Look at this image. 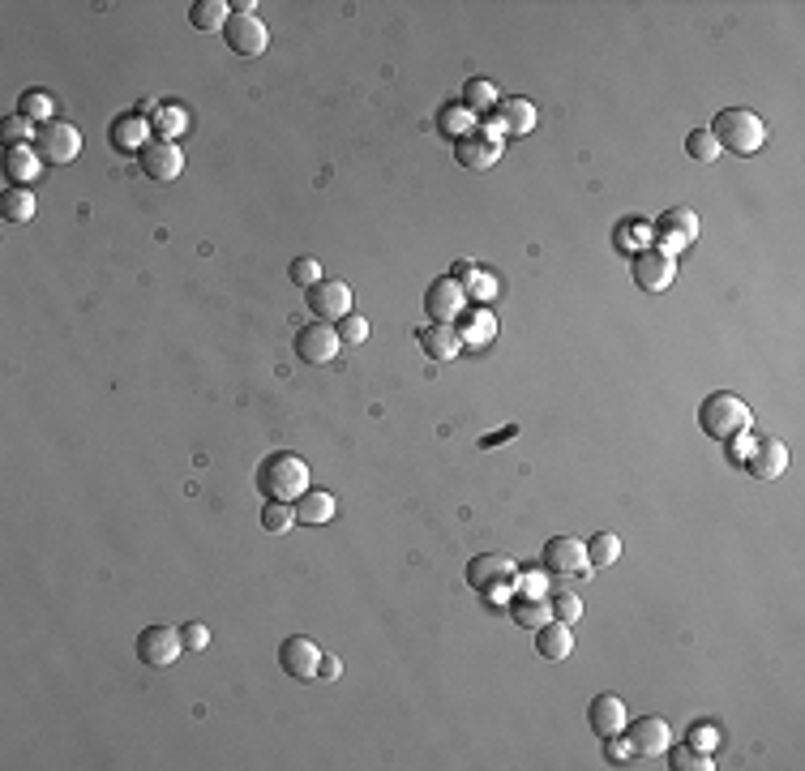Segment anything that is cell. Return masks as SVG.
<instances>
[{"label": "cell", "instance_id": "6da1fadb", "mask_svg": "<svg viewBox=\"0 0 805 771\" xmlns=\"http://www.w3.org/2000/svg\"><path fill=\"white\" fill-rule=\"evenodd\" d=\"M309 489H313L309 485V463L300 455H292V450H275V455H266L257 463V493H262L266 502L296 506Z\"/></svg>", "mask_w": 805, "mask_h": 771}, {"label": "cell", "instance_id": "7a4b0ae2", "mask_svg": "<svg viewBox=\"0 0 805 771\" xmlns=\"http://www.w3.org/2000/svg\"><path fill=\"white\" fill-rule=\"evenodd\" d=\"M711 138H716L720 150H733V155H754L767 142V125L763 116L750 108H724L716 120H711Z\"/></svg>", "mask_w": 805, "mask_h": 771}, {"label": "cell", "instance_id": "3957f363", "mask_svg": "<svg viewBox=\"0 0 805 771\" xmlns=\"http://www.w3.org/2000/svg\"><path fill=\"white\" fill-rule=\"evenodd\" d=\"M754 416L750 407L741 403L737 395H728V390H716V395H707L703 403H698V429H703L707 437H716V442H728V437L737 433H750Z\"/></svg>", "mask_w": 805, "mask_h": 771}, {"label": "cell", "instance_id": "277c9868", "mask_svg": "<svg viewBox=\"0 0 805 771\" xmlns=\"http://www.w3.org/2000/svg\"><path fill=\"white\" fill-rule=\"evenodd\" d=\"M39 150L43 163H52V168H60V163H73L82 150V133L69 125V120H48V125H39L35 142H30Z\"/></svg>", "mask_w": 805, "mask_h": 771}, {"label": "cell", "instance_id": "5b68a950", "mask_svg": "<svg viewBox=\"0 0 805 771\" xmlns=\"http://www.w3.org/2000/svg\"><path fill=\"white\" fill-rule=\"evenodd\" d=\"M138 168L146 180H159V185H172V180L185 172V150L167 138H150L142 150H138Z\"/></svg>", "mask_w": 805, "mask_h": 771}, {"label": "cell", "instance_id": "8992f818", "mask_svg": "<svg viewBox=\"0 0 805 771\" xmlns=\"http://www.w3.org/2000/svg\"><path fill=\"white\" fill-rule=\"evenodd\" d=\"M540 566L557 574V579H570V574H587V544L574 536H549L540 549Z\"/></svg>", "mask_w": 805, "mask_h": 771}, {"label": "cell", "instance_id": "52a82bcc", "mask_svg": "<svg viewBox=\"0 0 805 771\" xmlns=\"http://www.w3.org/2000/svg\"><path fill=\"white\" fill-rule=\"evenodd\" d=\"M138 660L150 664V669H167V664H176L180 652H185V639H180L176 626H146L138 634Z\"/></svg>", "mask_w": 805, "mask_h": 771}, {"label": "cell", "instance_id": "ba28073f", "mask_svg": "<svg viewBox=\"0 0 805 771\" xmlns=\"http://www.w3.org/2000/svg\"><path fill=\"white\" fill-rule=\"evenodd\" d=\"M305 305L317 322H339V317L352 313V287L343 279H322V283L305 287Z\"/></svg>", "mask_w": 805, "mask_h": 771}, {"label": "cell", "instance_id": "9c48e42d", "mask_svg": "<svg viewBox=\"0 0 805 771\" xmlns=\"http://www.w3.org/2000/svg\"><path fill=\"white\" fill-rule=\"evenodd\" d=\"M463 309H467V292H463V287L454 283L450 275L433 279L429 287H424V317H429V322L454 326V322L463 317Z\"/></svg>", "mask_w": 805, "mask_h": 771}, {"label": "cell", "instance_id": "30bf717a", "mask_svg": "<svg viewBox=\"0 0 805 771\" xmlns=\"http://www.w3.org/2000/svg\"><path fill=\"white\" fill-rule=\"evenodd\" d=\"M339 330L334 322H309L296 330V356L305 360V365H330L334 356H339Z\"/></svg>", "mask_w": 805, "mask_h": 771}, {"label": "cell", "instance_id": "8fae6325", "mask_svg": "<svg viewBox=\"0 0 805 771\" xmlns=\"http://www.w3.org/2000/svg\"><path fill=\"white\" fill-rule=\"evenodd\" d=\"M223 39H227V48H232L236 56H262L266 43H270V30H266V22L257 18V13H232L227 26H223Z\"/></svg>", "mask_w": 805, "mask_h": 771}, {"label": "cell", "instance_id": "7c38bea8", "mask_svg": "<svg viewBox=\"0 0 805 771\" xmlns=\"http://www.w3.org/2000/svg\"><path fill=\"white\" fill-rule=\"evenodd\" d=\"M621 733H626L630 750L643 754V759H660V754H668V746H673V729H668L664 716H639Z\"/></svg>", "mask_w": 805, "mask_h": 771}, {"label": "cell", "instance_id": "4fadbf2b", "mask_svg": "<svg viewBox=\"0 0 805 771\" xmlns=\"http://www.w3.org/2000/svg\"><path fill=\"white\" fill-rule=\"evenodd\" d=\"M630 275H634V283H639L643 292H664V287L677 279V257L660 253V249H643V253H634Z\"/></svg>", "mask_w": 805, "mask_h": 771}, {"label": "cell", "instance_id": "5bb4252c", "mask_svg": "<svg viewBox=\"0 0 805 771\" xmlns=\"http://www.w3.org/2000/svg\"><path fill=\"white\" fill-rule=\"evenodd\" d=\"M279 664L287 677H296V682H313L317 677V664H322V647L305 634H292V639H283L279 647Z\"/></svg>", "mask_w": 805, "mask_h": 771}, {"label": "cell", "instance_id": "9a60e30c", "mask_svg": "<svg viewBox=\"0 0 805 771\" xmlns=\"http://www.w3.org/2000/svg\"><path fill=\"white\" fill-rule=\"evenodd\" d=\"M656 236H660V253H681L690 245V240H698V215L690 206H673V210H664L660 215V223H656Z\"/></svg>", "mask_w": 805, "mask_h": 771}, {"label": "cell", "instance_id": "2e32d148", "mask_svg": "<svg viewBox=\"0 0 805 771\" xmlns=\"http://www.w3.org/2000/svg\"><path fill=\"white\" fill-rule=\"evenodd\" d=\"M626 724H630V716H626V703H621L617 694L604 690V694H596V699H591V707H587V729L596 733L600 742H604V737H617L621 729H626Z\"/></svg>", "mask_w": 805, "mask_h": 771}, {"label": "cell", "instance_id": "e0dca14e", "mask_svg": "<svg viewBox=\"0 0 805 771\" xmlns=\"http://www.w3.org/2000/svg\"><path fill=\"white\" fill-rule=\"evenodd\" d=\"M746 467H750L754 480H780L784 467H788V446L780 442V437H763V442L750 446Z\"/></svg>", "mask_w": 805, "mask_h": 771}, {"label": "cell", "instance_id": "ac0fdd59", "mask_svg": "<svg viewBox=\"0 0 805 771\" xmlns=\"http://www.w3.org/2000/svg\"><path fill=\"white\" fill-rule=\"evenodd\" d=\"M454 159H459V168L484 172V168H493V163L501 159V142L484 138V133L476 129V133H467V138H459V142H454Z\"/></svg>", "mask_w": 805, "mask_h": 771}, {"label": "cell", "instance_id": "d6986e66", "mask_svg": "<svg viewBox=\"0 0 805 771\" xmlns=\"http://www.w3.org/2000/svg\"><path fill=\"white\" fill-rule=\"evenodd\" d=\"M416 343H420V352L429 356V360H454V356L463 352L459 330L446 326V322H429V326H420V330H416Z\"/></svg>", "mask_w": 805, "mask_h": 771}, {"label": "cell", "instance_id": "ffe728a7", "mask_svg": "<svg viewBox=\"0 0 805 771\" xmlns=\"http://www.w3.org/2000/svg\"><path fill=\"white\" fill-rule=\"evenodd\" d=\"M108 142L120 155H129V150H142L150 142V120L138 116V112H120L112 125H108Z\"/></svg>", "mask_w": 805, "mask_h": 771}, {"label": "cell", "instance_id": "44dd1931", "mask_svg": "<svg viewBox=\"0 0 805 771\" xmlns=\"http://www.w3.org/2000/svg\"><path fill=\"white\" fill-rule=\"evenodd\" d=\"M454 330H459L463 347H489L493 335H497V317H493L489 305H472V309H463V317H459V326Z\"/></svg>", "mask_w": 805, "mask_h": 771}, {"label": "cell", "instance_id": "7402d4cb", "mask_svg": "<svg viewBox=\"0 0 805 771\" xmlns=\"http://www.w3.org/2000/svg\"><path fill=\"white\" fill-rule=\"evenodd\" d=\"M536 652H540V660H570V652H574V630L566 626V622H557V617H549L544 626H536Z\"/></svg>", "mask_w": 805, "mask_h": 771}, {"label": "cell", "instance_id": "603a6c76", "mask_svg": "<svg viewBox=\"0 0 805 771\" xmlns=\"http://www.w3.org/2000/svg\"><path fill=\"white\" fill-rule=\"evenodd\" d=\"M497 120H501V129L506 133H514V138H527L531 129H536V120H540V112H536V103L531 99H506V103H497Z\"/></svg>", "mask_w": 805, "mask_h": 771}, {"label": "cell", "instance_id": "cb8c5ba5", "mask_svg": "<svg viewBox=\"0 0 805 771\" xmlns=\"http://www.w3.org/2000/svg\"><path fill=\"white\" fill-rule=\"evenodd\" d=\"M39 168H43V159H39V150L30 146V142L5 150V176L13 180V185L30 189V180H39Z\"/></svg>", "mask_w": 805, "mask_h": 771}, {"label": "cell", "instance_id": "d4e9b609", "mask_svg": "<svg viewBox=\"0 0 805 771\" xmlns=\"http://www.w3.org/2000/svg\"><path fill=\"white\" fill-rule=\"evenodd\" d=\"M514 570H519V566H514V557H506V553H480V557H472V562H467V583H472L476 592H480L484 583L510 579Z\"/></svg>", "mask_w": 805, "mask_h": 771}, {"label": "cell", "instance_id": "484cf974", "mask_svg": "<svg viewBox=\"0 0 805 771\" xmlns=\"http://www.w3.org/2000/svg\"><path fill=\"white\" fill-rule=\"evenodd\" d=\"M476 125H480V116L467 108V103H446V108L437 112V133H446L450 142H459V138H467V133H476Z\"/></svg>", "mask_w": 805, "mask_h": 771}, {"label": "cell", "instance_id": "4316f807", "mask_svg": "<svg viewBox=\"0 0 805 771\" xmlns=\"http://www.w3.org/2000/svg\"><path fill=\"white\" fill-rule=\"evenodd\" d=\"M330 519H334V493H326V489H309V493L296 502V523H305V527H322V523H330Z\"/></svg>", "mask_w": 805, "mask_h": 771}, {"label": "cell", "instance_id": "83f0119b", "mask_svg": "<svg viewBox=\"0 0 805 771\" xmlns=\"http://www.w3.org/2000/svg\"><path fill=\"white\" fill-rule=\"evenodd\" d=\"M510 617H514V626H527V630L544 626L553 617L549 596H510Z\"/></svg>", "mask_w": 805, "mask_h": 771}, {"label": "cell", "instance_id": "f1b7e54d", "mask_svg": "<svg viewBox=\"0 0 805 771\" xmlns=\"http://www.w3.org/2000/svg\"><path fill=\"white\" fill-rule=\"evenodd\" d=\"M150 129H155V138H167V142H176L180 133L189 129V112L180 108V103H159V112L150 116Z\"/></svg>", "mask_w": 805, "mask_h": 771}, {"label": "cell", "instance_id": "f546056e", "mask_svg": "<svg viewBox=\"0 0 805 771\" xmlns=\"http://www.w3.org/2000/svg\"><path fill=\"white\" fill-rule=\"evenodd\" d=\"M0 215H5L9 223H30L35 219V193L22 189V185H9L5 193H0Z\"/></svg>", "mask_w": 805, "mask_h": 771}, {"label": "cell", "instance_id": "4dcf8cb0", "mask_svg": "<svg viewBox=\"0 0 805 771\" xmlns=\"http://www.w3.org/2000/svg\"><path fill=\"white\" fill-rule=\"evenodd\" d=\"M227 18H232V5H227V0H197L189 9V22L197 30H223Z\"/></svg>", "mask_w": 805, "mask_h": 771}, {"label": "cell", "instance_id": "1f68e13d", "mask_svg": "<svg viewBox=\"0 0 805 771\" xmlns=\"http://www.w3.org/2000/svg\"><path fill=\"white\" fill-rule=\"evenodd\" d=\"M52 112H56V103H52L48 90H22V99H18V116H26L30 125H48V120H56Z\"/></svg>", "mask_w": 805, "mask_h": 771}, {"label": "cell", "instance_id": "d6a6232c", "mask_svg": "<svg viewBox=\"0 0 805 771\" xmlns=\"http://www.w3.org/2000/svg\"><path fill=\"white\" fill-rule=\"evenodd\" d=\"M621 557V540L613 536V532H596L587 540V566L591 570H600V566H613Z\"/></svg>", "mask_w": 805, "mask_h": 771}, {"label": "cell", "instance_id": "836d02e7", "mask_svg": "<svg viewBox=\"0 0 805 771\" xmlns=\"http://www.w3.org/2000/svg\"><path fill=\"white\" fill-rule=\"evenodd\" d=\"M463 103H467V108H472L476 116L480 112H489V108H497V86L489 82V78H467V86H463Z\"/></svg>", "mask_w": 805, "mask_h": 771}, {"label": "cell", "instance_id": "e575fe53", "mask_svg": "<svg viewBox=\"0 0 805 771\" xmlns=\"http://www.w3.org/2000/svg\"><path fill=\"white\" fill-rule=\"evenodd\" d=\"M262 527H266L270 536L292 532V527H296V506H287V502H266V506H262Z\"/></svg>", "mask_w": 805, "mask_h": 771}, {"label": "cell", "instance_id": "d590c367", "mask_svg": "<svg viewBox=\"0 0 805 771\" xmlns=\"http://www.w3.org/2000/svg\"><path fill=\"white\" fill-rule=\"evenodd\" d=\"M668 767L673 771H711L716 763H711V754H703V750H690V746H668Z\"/></svg>", "mask_w": 805, "mask_h": 771}, {"label": "cell", "instance_id": "8d00e7d4", "mask_svg": "<svg viewBox=\"0 0 805 771\" xmlns=\"http://www.w3.org/2000/svg\"><path fill=\"white\" fill-rule=\"evenodd\" d=\"M549 609H553L557 622L574 626V622H579V617H583V600L574 596V592H557V587H553V592H549Z\"/></svg>", "mask_w": 805, "mask_h": 771}, {"label": "cell", "instance_id": "74e56055", "mask_svg": "<svg viewBox=\"0 0 805 771\" xmlns=\"http://www.w3.org/2000/svg\"><path fill=\"white\" fill-rule=\"evenodd\" d=\"M686 155L698 159V163H716L720 146H716V138H711V129H690V138H686Z\"/></svg>", "mask_w": 805, "mask_h": 771}, {"label": "cell", "instance_id": "f35d334b", "mask_svg": "<svg viewBox=\"0 0 805 771\" xmlns=\"http://www.w3.org/2000/svg\"><path fill=\"white\" fill-rule=\"evenodd\" d=\"M686 746H690V750H703V754H716V746H720V724H711V720L690 724Z\"/></svg>", "mask_w": 805, "mask_h": 771}, {"label": "cell", "instance_id": "ab89813d", "mask_svg": "<svg viewBox=\"0 0 805 771\" xmlns=\"http://www.w3.org/2000/svg\"><path fill=\"white\" fill-rule=\"evenodd\" d=\"M553 583L536 570H514V596H549Z\"/></svg>", "mask_w": 805, "mask_h": 771}, {"label": "cell", "instance_id": "60d3db41", "mask_svg": "<svg viewBox=\"0 0 805 771\" xmlns=\"http://www.w3.org/2000/svg\"><path fill=\"white\" fill-rule=\"evenodd\" d=\"M39 125H30L26 116H5V125H0V138H5L9 146H22V142H35Z\"/></svg>", "mask_w": 805, "mask_h": 771}, {"label": "cell", "instance_id": "b9f144b4", "mask_svg": "<svg viewBox=\"0 0 805 771\" xmlns=\"http://www.w3.org/2000/svg\"><path fill=\"white\" fill-rule=\"evenodd\" d=\"M334 330H339V343H347V347H356V343L369 339V322H364V317H356V313L339 317V322H334Z\"/></svg>", "mask_w": 805, "mask_h": 771}, {"label": "cell", "instance_id": "7bdbcfd3", "mask_svg": "<svg viewBox=\"0 0 805 771\" xmlns=\"http://www.w3.org/2000/svg\"><path fill=\"white\" fill-rule=\"evenodd\" d=\"M287 275H292L296 287H313V283H322V266H317V257H296L287 266Z\"/></svg>", "mask_w": 805, "mask_h": 771}, {"label": "cell", "instance_id": "ee69618b", "mask_svg": "<svg viewBox=\"0 0 805 771\" xmlns=\"http://www.w3.org/2000/svg\"><path fill=\"white\" fill-rule=\"evenodd\" d=\"M467 296L480 300V305H484V300H493L497 296V279L489 275V270H476V279L467 283Z\"/></svg>", "mask_w": 805, "mask_h": 771}, {"label": "cell", "instance_id": "f6af8a7d", "mask_svg": "<svg viewBox=\"0 0 805 771\" xmlns=\"http://www.w3.org/2000/svg\"><path fill=\"white\" fill-rule=\"evenodd\" d=\"M480 592L489 596V604H510V596H514V574H510V579H493V583H484Z\"/></svg>", "mask_w": 805, "mask_h": 771}, {"label": "cell", "instance_id": "bcb514c9", "mask_svg": "<svg viewBox=\"0 0 805 771\" xmlns=\"http://www.w3.org/2000/svg\"><path fill=\"white\" fill-rule=\"evenodd\" d=\"M180 639H185V647H193V652H202V647H210V630L202 622H189V626H180Z\"/></svg>", "mask_w": 805, "mask_h": 771}, {"label": "cell", "instance_id": "7dc6e473", "mask_svg": "<svg viewBox=\"0 0 805 771\" xmlns=\"http://www.w3.org/2000/svg\"><path fill=\"white\" fill-rule=\"evenodd\" d=\"M604 754H609L613 763H630V759H634V750H630V742H626V733L604 737Z\"/></svg>", "mask_w": 805, "mask_h": 771}, {"label": "cell", "instance_id": "c3c4849f", "mask_svg": "<svg viewBox=\"0 0 805 771\" xmlns=\"http://www.w3.org/2000/svg\"><path fill=\"white\" fill-rule=\"evenodd\" d=\"M750 446H754V442H750V437H746V433L728 437V459H733V463L741 467V463H746V455H750Z\"/></svg>", "mask_w": 805, "mask_h": 771}, {"label": "cell", "instance_id": "681fc988", "mask_svg": "<svg viewBox=\"0 0 805 771\" xmlns=\"http://www.w3.org/2000/svg\"><path fill=\"white\" fill-rule=\"evenodd\" d=\"M476 270H480L476 262H454V270H450V279H454V283H459V287H463V292H467V283H472V279H476Z\"/></svg>", "mask_w": 805, "mask_h": 771}, {"label": "cell", "instance_id": "f907efd6", "mask_svg": "<svg viewBox=\"0 0 805 771\" xmlns=\"http://www.w3.org/2000/svg\"><path fill=\"white\" fill-rule=\"evenodd\" d=\"M339 673H343V660L339 656H322V664H317V677H322V682H334Z\"/></svg>", "mask_w": 805, "mask_h": 771}]
</instances>
